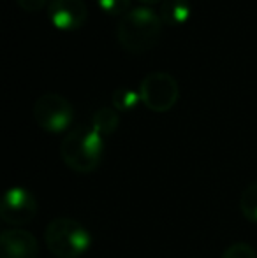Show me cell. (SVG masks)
Segmentation results:
<instances>
[{"mask_svg": "<svg viewBox=\"0 0 257 258\" xmlns=\"http://www.w3.org/2000/svg\"><path fill=\"white\" fill-rule=\"evenodd\" d=\"M159 14L162 23L169 27L185 25L190 16V0H162Z\"/></svg>", "mask_w": 257, "mask_h": 258, "instance_id": "9", "label": "cell"}, {"mask_svg": "<svg viewBox=\"0 0 257 258\" xmlns=\"http://www.w3.org/2000/svg\"><path fill=\"white\" fill-rule=\"evenodd\" d=\"M0 258H39V241L25 228H6L0 234Z\"/></svg>", "mask_w": 257, "mask_h": 258, "instance_id": "7", "label": "cell"}, {"mask_svg": "<svg viewBox=\"0 0 257 258\" xmlns=\"http://www.w3.org/2000/svg\"><path fill=\"white\" fill-rule=\"evenodd\" d=\"M37 201L34 194L23 186H13L6 191L0 204V220L14 228L30 223L37 214Z\"/></svg>", "mask_w": 257, "mask_h": 258, "instance_id": "6", "label": "cell"}, {"mask_svg": "<svg viewBox=\"0 0 257 258\" xmlns=\"http://www.w3.org/2000/svg\"><path fill=\"white\" fill-rule=\"evenodd\" d=\"M49 20L60 30H76L83 27L88 18L85 0H49Z\"/></svg>", "mask_w": 257, "mask_h": 258, "instance_id": "8", "label": "cell"}, {"mask_svg": "<svg viewBox=\"0 0 257 258\" xmlns=\"http://www.w3.org/2000/svg\"><path fill=\"white\" fill-rule=\"evenodd\" d=\"M46 248L57 258H81L92 246L88 228L67 216L53 218L44 232Z\"/></svg>", "mask_w": 257, "mask_h": 258, "instance_id": "3", "label": "cell"}, {"mask_svg": "<svg viewBox=\"0 0 257 258\" xmlns=\"http://www.w3.org/2000/svg\"><path fill=\"white\" fill-rule=\"evenodd\" d=\"M104 153V137L92 125L69 130L60 143L64 163L76 174H92L99 169Z\"/></svg>", "mask_w": 257, "mask_h": 258, "instance_id": "2", "label": "cell"}, {"mask_svg": "<svg viewBox=\"0 0 257 258\" xmlns=\"http://www.w3.org/2000/svg\"><path fill=\"white\" fill-rule=\"evenodd\" d=\"M97 4L110 16H125L130 9V0H97Z\"/></svg>", "mask_w": 257, "mask_h": 258, "instance_id": "14", "label": "cell"}, {"mask_svg": "<svg viewBox=\"0 0 257 258\" xmlns=\"http://www.w3.org/2000/svg\"><path fill=\"white\" fill-rule=\"evenodd\" d=\"M222 258H257V251L248 242H233L222 253Z\"/></svg>", "mask_w": 257, "mask_h": 258, "instance_id": "13", "label": "cell"}, {"mask_svg": "<svg viewBox=\"0 0 257 258\" xmlns=\"http://www.w3.org/2000/svg\"><path fill=\"white\" fill-rule=\"evenodd\" d=\"M240 211L248 221L257 223V183L245 186L240 195Z\"/></svg>", "mask_w": 257, "mask_h": 258, "instance_id": "12", "label": "cell"}, {"mask_svg": "<svg viewBox=\"0 0 257 258\" xmlns=\"http://www.w3.org/2000/svg\"><path fill=\"white\" fill-rule=\"evenodd\" d=\"M141 2L148 4V6H151V4H161V2H162V0H141Z\"/></svg>", "mask_w": 257, "mask_h": 258, "instance_id": "16", "label": "cell"}, {"mask_svg": "<svg viewBox=\"0 0 257 258\" xmlns=\"http://www.w3.org/2000/svg\"><path fill=\"white\" fill-rule=\"evenodd\" d=\"M162 18L150 7H136L120 18L117 25L118 44L132 54H143L155 48L162 34Z\"/></svg>", "mask_w": 257, "mask_h": 258, "instance_id": "1", "label": "cell"}, {"mask_svg": "<svg viewBox=\"0 0 257 258\" xmlns=\"http://www.w3.org/2000/svg\"><path fill=\"white\" fill-rule=\"evenodd\" d=\"M141 102L153 112H168L178 102L180 86L169 72L153 71L143 78L139 85Z\"/></svg>", "mask_w": 257, "mask_h": 258, "instance_id": "4", "label": "cell"}, {"mask_svg": "<svg viewBox=\"0 0 257 258\" xmlns=\"http://www.w3.org/2000/svg\"><path fill=\"white\" fill-rule=\"evenodd\" d=\"M139 102H141V95L130 88H117L111 93V105L118 112L132 111Z\"/></svg>", "mask_w": 257, "mask_h": 258, "instance_id": "11", "label": "cell"}, {"mask_svg": "<svg viewBox=\"0 0 257 258\" xmlns=\"http://www.w3.org/2000/svg\"><path fill=\"white\" fill-rule=\"evenodd\" d=\"M34 119L46 132L60 134L71 126L74 109L60 93H44L34 104Z\"/></svg>", "mask_w": 257, "mask_h": 258, "instance_id": "5", "label": "cell"}, {"mask_svg": "<svg viewBox=\"0 0 257 258\" xmlns=\"http://www.w3.org/2000/svg\"><path fill=\"white\" fill-rule=\"evenodd\" d=\"M18 6L23 11H28V13H35V11H41L42 7L48 4V0H16Z\"/></svg>", "mask_w": 257, "mask_h": 258, "instance_id": "15", "label": "cell"}, {"mask_svg": "<svg viewBox=\"0 0 257 258\" xmlns=\"http://www.w3.org/2000/svg\"><path fill=\"white\" fill-rule=\"evenodd\" d=\"M90 125L97 130L102 137L111 136L113 132H117L118 125H120V116L115 107H100L93 112L92 123Z\"/></svg>", "mask_w": 257, "mask_h": 258, "instance_id": "10", "label": "cell"}]
</instances>
